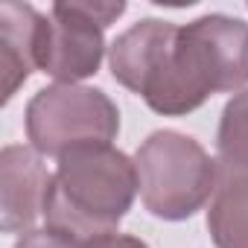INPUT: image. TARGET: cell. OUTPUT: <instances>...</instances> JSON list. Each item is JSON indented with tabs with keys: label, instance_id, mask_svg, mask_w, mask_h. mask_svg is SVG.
<instances>
[{
	"label": "cell",
	"instance_id": "obj_1",
	"mask_svg": "<svg viewBox=\"0 0 248 248\" xmlns=\"http://www.w3.org/2000/svg\"><path fill=\"white\" fill-rule=\"evenodd\" d=\"M114 82L161 117H187L213 93L248 85V24L222 12L184 27L143 18L108 47Z\"/></svg>",
	"mask_w": 248,
	"mask_h": 248
},
{
	"label": "cell",
	"instance_id": "obj_2",
	"mask_svg": "<svg viewBox=\"0 0 248 248\" xmlns=\"http://www.w3.org/2000/svg\"><path fill=\"white\" fill-rule=\"evenodd\" d=\"M140 193L135 161L117 146H85L59 158L44 204L47 228L79 242L117 233Z\"/></svg>",
	"mask_w": 248,
	"mask_h": 248
},
{
	"label": "cell",
	"instance_id": "obj_3",
	"mask_svg": "<svg viewBox=\"0 0 248 248\" xmlns=\"http://www.w3.org/2000/svg\"><path fill=\"white\" fill-rule=\"evenodd\" d=\"M138 184L143 207L164 222H184L196 216L216 193L222 167L207 149L175 129L152 132L138 155Z\"/></svg>",
	"mask_w": 248,
	"mask_h": 248
},
{
	"label": "cell",
	"instance_id": "obj_4",
	"mask_svg": "<svg viewBox=\"0 0 248 248\" xmlns=\"http://www.w3.org/2000/svg\"><path fill=\"white\" fill-rule=\"evenodd\" d=\"M30 146L47 158H64L85 146H111L120 135L117 102L88 85H47L24 111Z\"/></svg>",
	"mask_w": 248,
	"mask_h": 248
},
{
	"label": "cell",
	"instance_id": "obj_5",
	"mask_svg": "<svg viewBox=\"0 0 248 248\" xmlns=\"http://www.w3.org/2000/svg\"><path fill=\"white\" fill-rule=\"evenodd\" d=\"M126 12V3L59 0L44 15L38 35V70L59 85H79L96 76L105 59V30Z\"/></svg>",
	"mask_w": 248,
	"mask_h": 248
},
{
	"label": "cell",
	"instance_id": "obj_6",
	"mask_svg": "<svg viewBox=\"0 0 248 248\" xmlns=\"http://www.w3.org/2000/svg\"><path fill=\"white\" fill-rule=\"evenodd\" d=\"M53 172L32 146L9 143L0 149V228L3 233H27L44 216Z\"/></svg>",
	"mask_w": 248,
	"mask_h": 248
},
{
	"label": "cell",
	"instance_id": "obj_7",
	"mask_svg": "<svg viewBox=\"0 0 248 248\" xmlns=\"http://www.w3.org/2000/svg\"><path fill=\"white\" fill-rule=\"evenodd\" d=\"M44 15L30 3L0 6V73H3V105L38 67V35Z\"/></svg>",
	"mask_w": 248,
	"mask_h": 248
},
{
	"label": "cell",
	"instance_id": "obj_8",
	"mask_svg": "<svg viewBox=\"0 0 248 248\" xmlns=\"http://www.w3.org/2000/svg\"><path fill=\"white\" fill-rule=\"evenodd\" d=\"M207 231L216 248H248V172L222 170L207 207Z\"/></svg>",
	"mask_w": 248,
	"mask_h": 248
},
{
	"label": "cell",
	"instance_id": "obj_9",
	"mask_svg": "<svg viewBox=\"0 0 248 248\" xmlns=\"http://www.w3.org/2000/svg\"><path fill=\"white\" fill-rule=\"evenodd\" d=\"M216 152L222 170L248 172V88L233 93L219 117Z\"/></svg>",
	"mask_w": 248,
	"mask_h": 248
},
{
	"label": "cell",
	"instance_id": "obj_10",
	"mask_svg": "<svg viewBox=\"0 0 248 248\" xmlns=\"http://www.w3.org/2000/svg\"><path fill=\"white\" fill-rule=\"evenodd\" d=\"M12 248H82V242L44 225V228H32V231L21 233Z\"/></svg>",
	"mask_w": 248,
	"mask_h": 248
},
{
	"label": "cell",
	"instance_id": "obj_11",
	"mask_svg": "<svg viewBox=\"0 0 248 248\" xmlns=\"http://www.w3.org/2000/svg\"><path fill=\"white\" fill-rule=\"evenodd\" d=\"M82 248H149L140 236H132V233H105V236H96L91 242H82Z\"/></svg>",
	"mask_w": 248,
	"mask_h": 248
}]
</instances>
